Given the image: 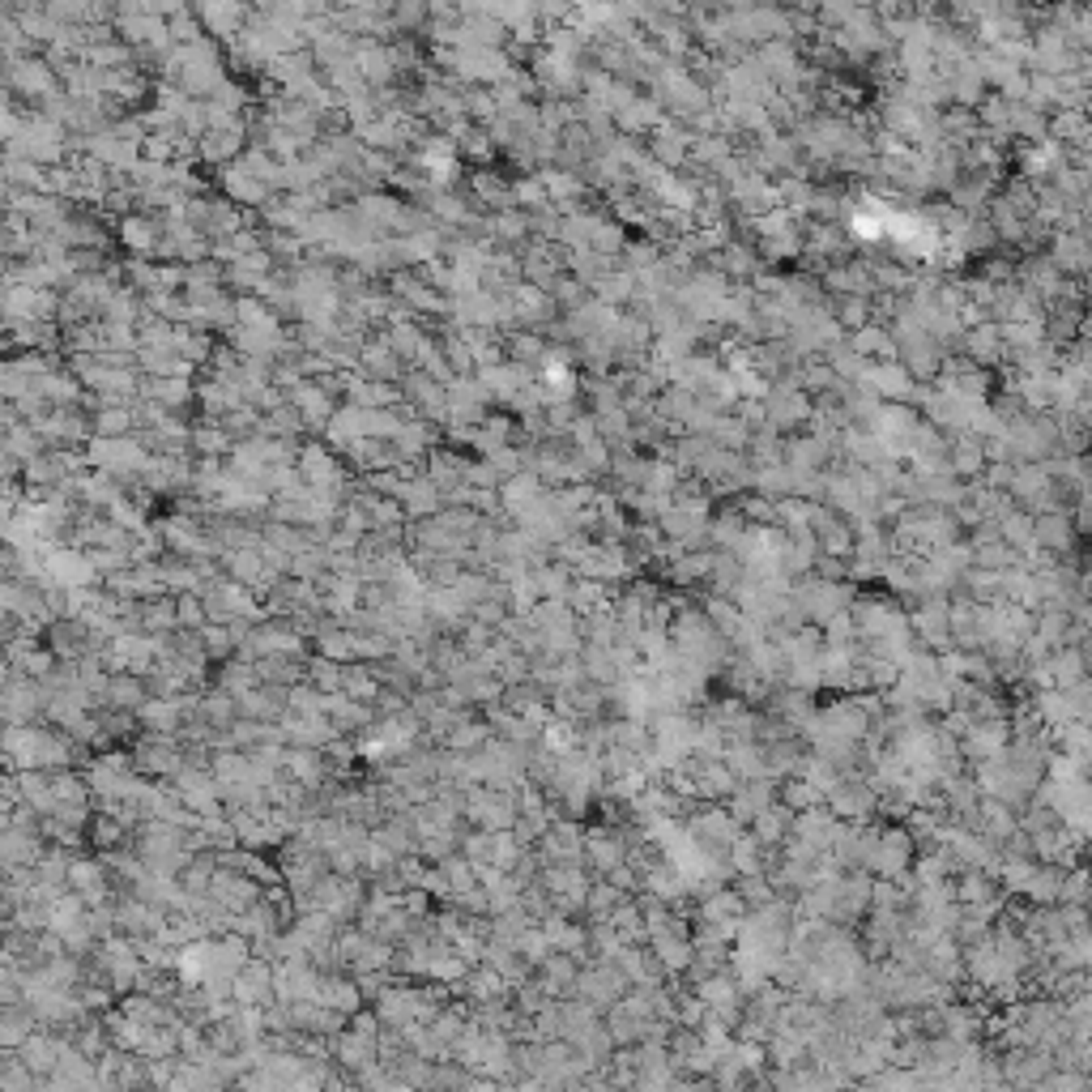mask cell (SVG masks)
Segmentation results:
<instances>
[{
	"instance_id": "cell-1",
	"label": "cell",
	"mask_w": 1092,
	"mask_h": 1092,
	"mask_svg": "<svg viewBox=\"0 0 1092 1092\" xmlns=\"http://www.w3.org/2000/svg\"><path fill=\"white\" fill-rule=\"evenodd\" d=\"M124 239L145 252V248H154V227L150 222H124Z\"/></svg>"
}]
</instances>
